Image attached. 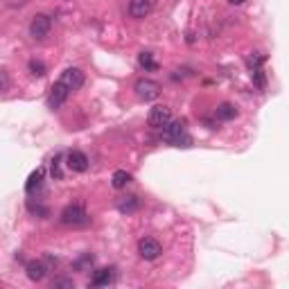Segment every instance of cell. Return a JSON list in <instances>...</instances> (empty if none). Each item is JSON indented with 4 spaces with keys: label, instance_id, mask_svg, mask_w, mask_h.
Returning a JSON list of instances; mask_svg holds the SVG:
<instances>
[{
    "label": "cell",
    "instance_id": "8992f818",
    "mask_svg": "<svg viewBox=\"0 0 289 289\" xmlns=\"http://www.w3.org/2000/svg\"><path fill=\"white\" fill-rule=\"evenodd\" d=\"M70 93H72V90L68 88L66 84L59 79V82H56L54 86L50 88V95H48V106H50V109H59V106L68 100V95H70Z\"/></svg>",
    "mask_w": 289,
    "mask_h": 289
},
{
    "label": "cell",
    "instance_id": "ba28073f",
    "mask_svg": "<svg viewBox=\"0 0 289 289\" xmlns=\"http://www.w3.org/2000/svg\"><path fill=\"white\" fill-rule=\"evenodd\" d=\"M66 165H68V169H72V172H86L88 156L79 149H72V151H68V156H66Z\"/></svg>",
    "mask_w": 289,
    "mask_h": 289
},
{
    "label": "cell",
    "instance_id": "9c48e42d",
    "mask_svg": "<svg viewBox=\"0 0 289 289\" xmlns=\"http://www.w3.org/2000/svg\"><path fill=\"white\" fill-rule=\"evenodd\" d=\"M59 79H61V82H64L70 90H77V88L84 86V72L79 70V68H68V70L61 72Z\"/></svg>",
    "mask_w": 289,
    "mask_h": 289
},
{
    "label": "cell",
    "instance_id": "2e32d148",
    "mask_svg": "<svg viewBox=\"0 0 289 289\" xmlns=\"http://www.w3.org/2000/svg\"><path fill=\"white\" fill-rule=\"evenodd\" d=\"M172 147H192V138L188 136V131H181L177 136H169V138H165Z\"/></svg>",
    "mask_w": 289,
    "mask_h": 289
},
{
    "label": "cell",
    "instance_id": "9a60e30c",
    "mask_svg": "<svg viewBox=\"0 0 289 289\" xmlns=\"http://www.w3.org/2000/svg\"><path fill=\"white\" fill-rule=\"evenodd\" d=\"M129 183H131V174H129L127 169H118V172H113V177H111V185H113L115 190L127 188Z\"/></svg>",
    "mask_w": 289,
    "mask_h": 289
},
{
    "label": "cell",
    "instance_id": "ffe728a7",
    "mask_svg": "<svg viewBox=\"0 0 289 289\" xmlns=\"http://www.w3.org/2000/svg\"><path fill=\"white\" fill-rule=\"evenodd\" d=\"M90 264H93V256H84V258H79L77 262H75V269L82 271L84 267H90Z\"/></svg>",
    "mask_w": 289,
    "mask_h": 289
},
{
    "label": "cell",
    "instance_id": "277c9868",
    "mask_svg": "<svg viewBox=\"0 0 289 289\" xmlns=\"http://www.w3.org/2000/svg\"><path fill=\"white\" fill-rule=\"evenodd\" d=\"M138 253L143 260H156V258H161L163 246L154 237H143V240L138 242Z\"/></svg>",
    "mask_w": 289,
    "mask_h": 289
},
{
    "label": "cell",
    "instance_id": "7c38bea8",
    "mask_svg": "<svg viewBox=\"0 0 289 289\" xmlns=\"http://www.w3.org/2000/svg\"><path fill=\"white\" fill-rule=\"evenodd\" d=\"M113 282V269H98L90 278V285L93 287H109Z\"/></svg>",
    "mask_w": 289,
    "mask_h": 289
},
{
    "label": "cell",
    "instance_id": "52a82bcc",
    "mask_svg": "<svg viewBox=\"0 0 289 289\" xmlns=\"http://www.w3.org/2000/svg\"><path fill=\"white\" fill-rule=\"evenodd\" d=\"M154 5H156V0H131L129 3V16L136 21L147 18L154 11Z\"/></svg>",
    "mask_w": 289,
    "mask_h": 289
},
{
    "label": "cell",
    "instance_id": "8fae6325",
    "mask_svg": "<svg viewBox=\"0 0 289 289\" xmlns=\"http://www.w3.org/2000/svg\"><path fill=\"white\" fill-rule=\"evenodd\" d=\"M215 115H217V120H222V122H230L237 118V109L230 104V102H222V104L215 109Z\"/></svg>",
    "mask_w": 289,
    "mask_h": 289
},
{
    "label": "cell",
    "instance_id": "7a4b0ae2",
    "mask_svg": "<svg viewBox=\"0 0 289 289\" xmlns=\"http://www.w3.org/2000/svg\"><path fill=\"white\" fill-rule=\"evenodd\" d=\"M50 30H52V18H50L48 14H36L30 21V36L36 38V41H41V38L48 36Z\"/></svg>",
    "mask_w": 289,
    "mask_h": 289
},
{
    "label": "cell",
    "instance_id": "30bf717a",
    "mask_svg": "<svg viewBox=\"0 0 289 289\" xmlns=\"http://www.w3.org/2000/svg\"><path fill=\"white\" fill-rule=\"evenodd\" d=\"M25 271H27V278L34 280V282H41L45 276H48V264L43 260H32V262L25 264Z\"/></svg>",
    "mask_w": 289,
    "mask_h": 289
},
{
    "label": "cell",
    "instance_id": "5b68a950",
    "mask_svg": "<svg viewBox=\"0 0 289 289\" xmlns=\"http://www.w3.org/2000/svg\"><path fill=\"white\" fill-rule=\"evenodd\" d=\"M169 120H172V111H169L167 106H154V109L149 111V115H147V124H149L151 129L167 127Z\"/></svg>",
    "mask_w": 289,
    "mask_h": 289
},
{
    "label": "cell",
    "instance_id": "603a6c76",
    "mask_svg": "<svg viewBox=\"0 0 289 289\" xmlns=\"http://www.w3.org/2000/svg\"><path fill=\"white\" fill-rule=\"evenodd\" d=\"M228 3H230V5H244L246 0H228Z\"/></svg>",
    "mask_w": 289,
    "mask_h": 289
},
{
    "label": "cell",
    "instance_id": "44dd1931",
    "mask_svg": "<svg viewBox=\"0 0 289 289\" xmlns=\"http://www.w3.org/2000/svg\"><path fill=\"white\" fill-rule=\"evenodd\" d=\"M59 161H61V158H59V156H56V158H54V161H52V177H54V179H61V169H59Z\"/></svg>",
    "mask_w": 289,
    "mask_h": 289
},
{
    "label": "cell",
    "instance_id": "7402d4cb",
    "mask_svg": "<svg viewBox=\"0 0 289 289\" xmlns=\"http://www.w3.org/2000/svg\"><path fill=\"white\" fill-rule=\"evenodd\" d=\"M0 79H3V90H9V72L3 70L0 72Z\"/></svg>",
    "mask_w": 289,
    "mask_h": 289
},
{
    "label": "cell",
    "instance_id": "d6986e66",
    "mask_svg": "<svg viewBox=\"0 0 289 289\" xmlns=\"http://www.w3.org/2000/svg\"><path fill=\"white\" fill-rule=\"evenodd\" d=\"M52 287H54V289H56V287L72 289V287H75V282H72L70 278H54V280H52Z\"/></svg>",
    "mask_w": 289,
    "mask_h": 289
},
{
    "label": "cell",
    "instance_id": "6da1fadb",
    "mask_svg": "<svg viewBox=\"0 0 289 289\" xmlns=\"http://www.w3.org/2000/svg\"><path fill=\"white\" fill-rule=\"evenodd\" d=\"M61 222L66 226H82L88 222V213L82 203H70V206H66L64 213H61Z\"/></svg>",
    "mask_w": 289,
    "mask_h": 289
},
{
    "label": "cell",
    "instance_id": "ac0fdd59",
    "mask_svg": "<svg viewBox=\"0 0 289 289\" xmlns=\"http://www.w3.org/2000/svg\"><path fill=\"white\" fill-rule=\"evenodd\" d=\"M30 72H32V77H43L45 75V64L38 59H30Z\"/></svg>",
    "mask_w": 289,
    "mask_h": 289
},
{
    "label": "cell",
    "instance_id": "4fadbf2b",
    "mask_svg": "<svg viewBox=\"0 0 289 289\" xmlns=\"http://www.w3.org/2000/svg\"><path fill=\"white\" fill-rule=\"evenodd\" d=\"M140 208V199L138 197H133V195H129V197H122L120 201H118V210L120 213H136Z\"/></svg>",
    "mask_w": 289,
    "mask_h": 289
},
{
    "label": "cell",
    "instance_id": "3957f363",
    "mask_svg": "<svg viewBox=\"0 0 289 289\" xmlns=\"http://www.w3.org/2000/svg\"><path fill=\"white\" fill-rule=\"evenodd\" d=\"M133 90L143 102H154V100H158V95H161V86H158L156 82H151V79H138Z\"/></svg>",
    "mask_w": 289,
    "mask_h": 289
},
{
    "label": "cell",
    "instance_id": "5bb4252c",
    "mask_svg": "<svg viewBox=\"0 0 289 289\" xmlns=\"http://www.w3.org/2000/svg\"><path fill=\"white\" fill-rule=\"evenodd\" d=\"M43 177H45V169H43V167H38L36 172H32V174H30V179H27V183H25V192H27V195H32L34 190L41 188Z\"/></svg>",
    "mask_w": 289,
    "mask_h": 289
},
{
    "label": "cell",
    "instance_id": "e0dca14e",
    "mask_svg": "<svg viewBox=\"0 0 289 289\" xmlns=\"http://www.w3.org/2000/svg\"><path fill=\"white\" fill-rule=\"evenodd\" d=\"M138 64H140V68H145V70H156V68H158V64L154 61V54H151V52H143V54H140Z\"/></svg>",
    "mask_w": 289,
    "mask_h": 289
}]
</instances>
